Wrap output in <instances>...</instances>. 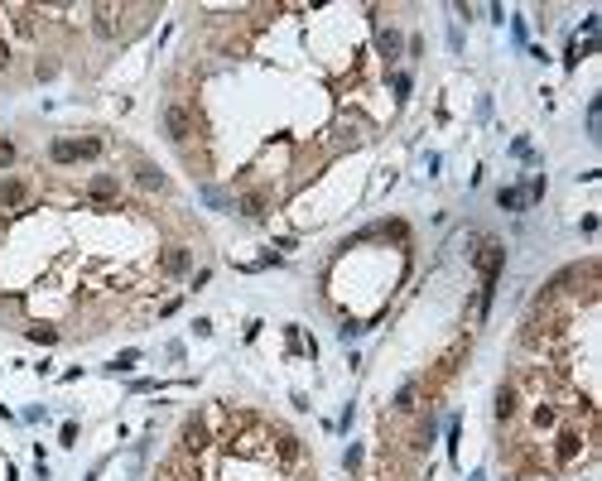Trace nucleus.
Returning <instances> with one entry per match:
<instances>
[{
  "instance_id": "obj_1",
  "label": "nucleus",
  "mask_w": 602,
  "mask_h": 481,
  "mask_svg": "<svg viewBox=\"0 0 602 481\" xmlns=\"http://www.w3.org/2000/svg\"><path fill=\"white\" fill-rule=\"evenodd\" d=\"M97 150H102V140H97V135H87V140H54V145H49L54 164H78V159H92Z\"/></svg>"
},
{
  "instance_id": "obj_2",
  "label": "nucleus",
  "mask_w": 602,
  "mask_h": 481,
  "mask_svg": "<svg viewBox=\"0 0 602 481\" xmlns=\"http://www.w3.org/2000/svg\"><path fill=\"white\" fill-rule=\"evenodd\" d=\"M159 121H164V135L174 140V145H188V140H193V116H188L183 102H169Z\"/></svg>"
},
{
  "instance_id": "obj_3",
  "label": "nucleus",
  "mask_w": 602,
  "mask_h": 481,
  "mask_svg": "<svg viewBox=\"0 0 602 481\" xmlns=\"http://www.w3.org/2000/svg\"><path fill=\"white\" fill-rule=\"evenodd\" d=\"M0 164H15V145H5V140H0Z\"/></svg>"
},
{
  "instance_id": "obj_4",
  "label": "nucleus",
  "mask_w": 602,
  "mask_h": 481,
  "mask_svg": "<svg viewBox=\"0 0 602 481\" xmlns=\"http://www.w3.org/2000/svg\"><path fill=\"white\" fill-rule=\"evenodd\" d=\"M5 63H10V49H5V39H0V68H5Z\"/></svg>"
}]
</instances>
